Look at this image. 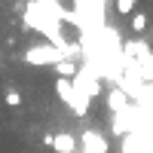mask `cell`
<instances>
[{
	"label": "cell",
	"instance_id": "obj_1",
	"mask_svg": "<svg viewBox=\"0 0 153 153\" xmlns=\"http://www.w3.org/2000/svg\"><path fill=\"white\" fill-rule=\"evenodd\" d=\"M25 25H28L31 31L43 34V40L52 43V46H58V49H68L71 46L65 40V34H61V22L40 3V0H28V6H25Z\"/></svg>",
	"mask_w": 153,
	"mask_h": 153
},
{
	"label": "cell",
	"instance_id": "obj_2",
	"mask_svg": "<svg viewBox=\"0 0 153 153\" xmlns=\"http://www.w3.org/2000/svg\"><path fill=\"white\" fill-rule=\"evenodd\" d=\"M76 58H80V43H71L68 49H58L52 43H37L25 49V61L37 68H55L61 61H76Z\"/></svg>",
	"mask_w": 153,
	"mask_h": 153
},
{
	"label": "cell",
	"instance_id": "obj_3",
	"mask_svg": "<svg viewBox=\"0 0 153 153\" xmlns=\"http://www.w3.org/2000/svg\"><path fill=\"white\" fill-rule=\"evenodd\" d=\"M98 76H101V74L80 68V74H76L71 83H74V89H76V92H80L83 98H89V101H92V98H98V95H101V83H98Z\"/></svg>",
	"mask_w": 153,
	"mask_h": 153
},
{
	"label": "cell",
	"instance_id": "obj_4",
	"mask_svg": "<svg viewBox=\"0 0 153 153\" xmlns=\"http://www.w3.org/2000/svg\"><path fill=\"white\" fill-rule=\"evenodd\" d=\"M110 144H107V138L101 135L98 129H83L80 135V153H107Z\"/></svg>",
	"mask_w": 153,
	"mask_h": 153
},
{
	"label": "cell",
	"instance_id": "obj_5",
	"mask_svg": "<svg viewBox=\"0 0 153 153\" xmlns=\"http://www.w3.org/2000/svg\"><path fill=\"white\" fill-rule=\"evenodd\" d=\"M52 150L55 153H80V138H74L71 132L52 135Z\"/></svg>",
	"mask_w": 153,
	"mask_h": 153
},
{
	"label": "cell",
	"instance_id": "obj_6",
	"mask_svg": "<svg viewBox=\"0 0 153 153\" xmlns=\"http://www.w3.org/2000/svg\"><path fill=\"white\" fill-rule=\"evenodd\" d=\"M107 107H110V113H126V110H132L126 89H110V92H107Z\"/></svg>",
	"mask_w": 153,
	"mask_h": 153
},
{
	"label": "cell",
	"instance_id": "obj_7",
	"mask_svg": "<svg viewBox=\"0 0 153 153\" xmlns=\"http://www.w3.org/2000/svg\"><path fill=\"white\" fill-rule=\"evenodd\" d=\"M123 49H126V55H129L132 61H138V65H141L144 58H150V55H153V52H150V43H147V40H129V43H126Z\"/></svg>",
	"mask_w": 153,
	"mask_h": 153
},
{
	"label": "cell",
	"instance_id": "obj_8",
	"mask_svg": "<svg viewBox=\"0 0 153 153\" xmlns=\"http://www.w3.org/2000/svg\"><path fill=\"white\" fill-rule=\"evenodd\" d=\"M135 3L138 0H113V6H117L120 16H135Z\"/></svg>",
	"mask_w": 153,
	"mask_h": 153
},
{
	"label": "cell",
	"instance_id": "obj_9",
	"mask_svg": "<svg viewBox=\"0 0 153 153\" xmlns=\"http://www.w3.org/2000/svg\"><path fill=\"white\" fill-rule=\"evenodd\" d=\"M132 31H138V34L147 31V16H144V12H135V16H132Z\"/></svg>",
	"mask_w": 153,
	"mask_h": 153
},
{
	"label": "cell",
	"instance_id": "obj_10",
	"mask_svg": "<svg viewBox=\"0 0 153 153\" xmlns=\"http://www.w3.org/2000/svg\"><path fill=\"white\" fill-rule=\"evenodd\" d=\"M6 104H9V107H19V104H22V95L16 92V89H9V92H6Z\"/></svg>",
	"mask_w": 153,
	"mask_h": 153
},
{
	"label": "cell",
	"instance_id": "obj_11",
	"mask_svg": "<svg viewBox=\"0 0 153 153\" xmlns=\"http://www.w3.org/2000/svg\"><path fill=\"white\" fill-rule=\"evenodd\" d=\"M104 3H107V0H104Z\"/></svg>",
	"mask_w": 153,
	"mask_h": 153
}]
</instances>
